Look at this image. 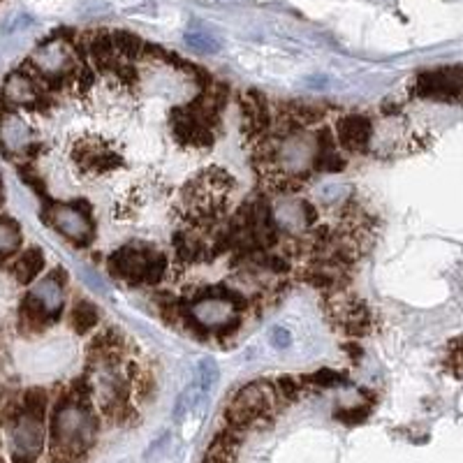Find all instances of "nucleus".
<instances>
[{"instance_id": "f257e3e1", "label": "nucleus", "mask_w": 463, "mask_h": 463, "mask_svg": "<svg viewBox=\"0 0 463 463\" xmlns=\"http://www.w3.org/2000/svg\"><path fill=\"white\" fill-rule=\"evenodd\" d=\"M100 431L93 403H81L65 389L53 403L49 428V463H84Z\"/></svg>"}, {"instance_id": "f03ea898", "label": "nucleus", "mask_w": 463, "mask_h": 463, "mask_svg": "<svg viewBox=\"0 0 463 463\" xmlns=\"http://www.w3.org/2000/svg\"><path fill=\"white\" fill-rule=\"evenodd\" d=\"M42 218L47 225L58 230L67 241L74 246L86 248L95 239V223L91 204L86 199H74V202H44Z\"/></svg>"}, {"instance_id": "7ed1b4c3", "label": "nucleus", "mask_w": 463, "mask_h": 463, "mask_svg": "<svg viewBox=\"0 0 463 463\" xmlns=\"http://www.w3.org/2000/svg\"><path fill=\"white\" fill-rule=\"evenodd\" d=\"M414 95L426 100L454 102L463 100V65H447L417 74L412 86Z\"/></svg>"}, {"instance_id": "20e7f679", "label": "nucleus", "mask_w": 463, "mask_h": 463, "mask_svg": "<svg viewBox=\"0 0 463 463\" xmlns=\"http://www.w3.org/2000/svg\"><path fill=\"white\" fill-rule=\"evenodd\" d=\"M151 253L153 251H142L140 246H123L116 253L109 255L107 267L116 278L126 280L130 285H144Z\"/></svg>"}, {"instance_id": "39448f33", "label": "nucleus", "mask_w": 463, "mask_h": 463, "mask_svg": "<svg viewBox=\"0 0 463 463\" xmlns=\"http://www.w3.org/2000/svg\"><path fill=\"white\" fill-rule=\"evenodd\" d=\"M232 403L244 405L248 410L258 412L260 417L273 419L276 407H278V396H276L273 382H269V380H253V382L244 385L234 394Z\"/></svg>"}, {"instance_id": "423d86ee", "label": "nucleus", "mask_w": 463, "mask_h": 463, "mask_svg": "<svg viewBox=\"0 0 463 463\" xmlns=\"http://www.w3.org/2000/svg\"><path fill=\"white\" fill-rule=\"evenodd\" d=\"M373 123L362 114H350L336 121V142L348 153H366L371 146Z\"/></svg>"}, {"instance_id": "0eeeda50", "label": "nucleus", "mask_w": 463, "mask_h": 463, "mask_svg": "<svg viewBox=\"0 0 463 463\" xmlns=\"http://www.w3.org/2000/svg\"><path fill=\"white\" fill-rule=\"evenodd\" d=\"M12 431V452L28 454V456H40L44 445V421L22 412V417L17 419V424L10 428Z\"/></svg>"}, {"instance_id": "6e6552de", "label": "nucleus", "mask_w": 463, "mask_h": 463, "mask_svg": "<svg viewBox=\"0 0 463 463\" xmlns=\"http://www.w3.org/2000/svg\"><path fill=\"white\" fill-rule=\"evenodd\" d=\"M171 130L174 137L181 144H190V146H211L213 133L211 128L202 126L195 116L188 112V107H176L171 112Z\"/></svg>"}, {"instance_id": "1a4fd4ad", "label": "nucleus", "mask_w": 463, "mask_h": 463, "mask_svg": "<svg viewBox=\"0 0 463 463\" xmlns=\"http://www.w3.org/2000/svg\"><path fill=\"white\" fill-rule=\"evenodd\" d=\"M74 162H77L81 169L93 171V174H105V171L121 167V155L112 153V151L102 146V144L81 142L77 144V149H74Z\"/></svg>"}, {"instance_id": "9d476101", "label": "nucleus", "mask_w": 463, "mask_h": 463, "mask_svg": "<svg viewBox=\"0 0 463 463\" xmlns=\"http://www.w3.org/2000/svg\"><path fill=\"white\" fill-rule=\"evenodd\" d=\"M51 322H56V317H53L49 306L31 289L22 299V306H19V324H22V329L28 331V334H35V331L47 329Z\"/></svg>"}, {"instance_id": "9b49d317", "label": "nucleus", "mask_w": 463, "mask_h": 463, "mask_svg": "<svg viewBox=\"0 0 463 463\" xmlns=\"http://www.w3.org/2000/svg\"><path fill=\"white\" fill-rule=\"evenodd\" d=\"M313 167L317 171H341L345 167V160L338 151L336 135L329 128H322L315 140V153H313Z\"/></svg>"}, {"instance_id": "f8f14e48", "label": "nucleus", "mask_w": 463, "mask_h": 463, "mask_svg": "<svg viewBox=\"0 0 463 463\" xmlns=\"http://www.w3.org/2000/svg\"><path fill=\"white\" fill-rule=\"evenodd\" d=\"M42 269H44L42 251H40V248H28V251H24L15 260V264H12V273H15V278L22 283V285H31V283L42 273Z\"/></svg>"}, {"instance_id": "ddd939ff", "label": "nucleus", "mask_w": 463, "mask_h": 463, "mask_svg": "<svg viewBox=\"0 0 463 463\" xmlns=\"http://www.w3.org/2000/svg\"><path fill=\"white\" fill-rule=\"evenodd\" d=\"M22 248V227L15 218L0 216V262H8Z\"/></svg>"}, {"instance_id": "4468645a", "label": "nucleus", "mask_w": 463, "mask_h": 463, "mask_svg": "<svg viewBox=\"0 0 463 463\" xmlns=\"http://www.w3.org/2000/svg\"><path fill=\"white\" fill-rule=\"evenodd\" d=\"M100 322V313L95 308V303H91L88 299H79L74 301L72 313H70V324L77 334H88L91 329L98 327Z\"/></svg>"}, {"instance_id": "2eb2a0df", "label": "nucleus", "mask_w": 463, "mask_h": 463, "mask_svg": "<svg viewBox=\"0 0 463 463\" xmlns=\"http://www.w3.org/2000/svg\"><path fill=\"white\" fill-rule=\"evenodd\" d=\"M114 47H116V53L123 58V60H140L144 58V51H146V42L140 40L133 33H126V31H114Z\"/></svg>"}, {"instance_id": "dca6fc26", "label": "nucleus", "mask_w": 463, "mask_h": 463, "mask_svg": "<svg viewBox=\"0 0 463 463\" xmlns=\"http://www.w3.org/2000/svg\"><path fill=\"white\" fill-rule=\"evenodd\" d=\"M299 380L303 387H313V389H329V387L348 385V376L341 371H334V369H320V371L306 373V376H301Z\"/></svg>"}, {"instance_id": "f3484780", "label": "nucleus", "mask_w": 463, "mask_h": 463, "mask_svg": "<svg viewBox=\"0 0 463 463\" xmlns=\"http://www.w3.org/2000/svg\"><path fill=\"white\" fill-rule=\"evenodd\" d=\"M47 407H49V394H47L42 387H31V389L24 392V396H22V410H24V414L44 421Z\"/></svg>"}, {"instance_id": "a211bd4d", "label": "nucleus", "mask_w": 463, "mask_h": 463, "mask_svg": "<svg viewBox=\"0 0 463 463\" xmlns=\"http://www.w3.org/2000/svg\"><path fill=\"white\" fill-rule=\"evenodd\" d=\"M276 387V396H278V405H292L301 398L303 394V385L299 378L292 376H280L273 380Z\"/></svg>"}, {"instance_id": "6ab92c4d", "label": "nucleus", "mask_w": 463, "mask_h": 463, "mask_svg": "<svg viewBox=\"0 0 463 463\" xmlns=\"http://www.w3.org/2000/svg\"><path fill=\"white\" fill-rule=\"evenodd\" d=\"M287 114L296 121V126H313V123H320L324 116V107L315 105V102H294V105L287 107Z\"/></svg>"}, {"instance_id": "aec40b11", "label": "nucleus", "mask_w": 463, "mask_h": 463, "mask_svg": "<svg viewBox=\"0 0 463 463\" xmlns=\"http://www.w3.org/2000/svg\"><path fill=\"white\" fill-rule=\"evenodd\" d=\"M183 42L188 44L192 51H197V53H218L220 51V40L209 35V33H204V31L185 33Z\"/></svg>"}, {"instance_id": "412c9836", "label": "nucleus", "mask_w": 463, "mask_h": 463, "mask_svg": "<svg viewBox=\"0 0 463 463\" xmlns=\"http://www.w3.org/2000/svg\"><path fill=\"white\" fill-rule=\"evenodd\" d=\"M202 181L206 183V188L213 190V192H218V195H225V192H230V190L234 188V178H232V174H227V171H225V169H220V167L206 169Z\"/></svg>"}, {"instance_id": "4be33fe9", "label": "nucleus", "mask_w": 463, "mask_h": 463, "mask_svg": "<svg viewBox=\"0 0 463 463\" xmlns=\"http://www.w3.org/2000/svg\"><path fill=\"white\" fill-rule=\"evenodd\" d=\"M167 271H169L167 255L153 251V253H151V260H149L146 280H144V285H158V283H160L165 276H167Z\"/></svg>"}, {"instance_id": "5701e85b", "label": "nucleus", "mask_w": 463, "mask_h": 463, "mask_svg": "<svg viewBox=\"0 0 463 463\" xmlns=\"http://www.w3.org/2000/svg\"><path fill=\"white\" fill-rule=\"evenodd\" d=\"M371 414V405H350V407H336L334 410V419L343 421L348 426H357L364 424Z\"/></svg>"}, {"instance_id": "b1692460", "label": "nucleus", "mask_w": 463, "mask_h": 463, "mask_svg": "<svg viewBox=\"0 0 463 463\" xmlns=\"http://www.w3.org/2000/svg\"><path fill=\"white\" fill-rule=\"evenodd\" d=\"M218 366L213 359H202L197 366V380H199V389L202 392H209L213 385L218 382Z\"/></svg>"}, {"instance_id": "393cba45", "label": "nucleus", "mask_w": 463, "mask_h": 463, "mask_svg": "<svg viewBox=\"0 0 463 463\" xmlns=\"http://www.w3.org/2000/svg\"><path fill=\"white\" fill-rule=\"evenodd\" d=\"M447 369L454 373L456 378H463V336L454 338L452 343H449V350H447Z\"/></svg>"}, {"instance_id": "a878e982", "label": "nucleus", "mask_w": 463, "mask_h": 463, "mask_svg": "<svg viewBox=\"0 0 463 463\" xmlns=\"http://www.w3.org/2000/svg\"><path fill=\"white\" fill-rule=\"evenodd\" d=\"M241 324H244L241 315H232V317H225V320H220L218 324H211V331H213V336H216L218 341L225 343L227 338H232L241 329Z\"/></svg>"}, {"instance_id": "bb28decb", "label": "nucleus", "mask_w": 463, "mask_h": 463, "mask_svg": "<svg viewBox=\"0 0 463 463\" xmlns=\"http://www.w3.org/2000/svg\"><path fill=\"white\" fill-rule=\"evenodd\" d=\"M269 341L276 350H287L292 345V334H289L287 327H273L269 331Z\"/></svg>"}, {"instance_id": "cd10ccee", "label": "nucleus", "mask_w": 463, "mask_h": 463, "mask_svg": "<svg viewBox=\"0 0 463 463\" xmlns=\"http://www.w3.org/2000/svg\"><path fill=\"white\" fill-rule=\"evenodd\" d=\"M345 350H348L355 359H357V357H362V348H357L355 343H348V345H345Z\"/></svg>"}, {"instance_id": "c85d7f7f", "label": "nucleus", "mask_w": 463, "mask_h": 463, "mask_svg": "<svg viewBox=\"0 0 463 463\" xmlns=\"http://www.w3.org/2000/svg\"><path fill=\"white\" fill-rule=\"evenodd\" d=\"M220 5H246L251 3V0H218Z\"/></svg>"}, {"instance_id": "c756f323", "label": "nucleus", "mask_w": 463, "mask_h": 463, "mask_svg": "<svg viewBox=\"0 0 463 463\" xmlns=\"http://www.w3.org/2000/svg\"><path fill=\"white\" fill-rule=\"evenodd\" d=\"M5 202V185H3V176H0V206Z\"/></svg>"}, {"instance_id": "7c9ffc66", "label": "nucleus", "mask_w": 463, "mask_h": 463, "mask_svg": "<svg viewBox=\"0 0 463 463\" xmlns=\"http://www.w3.org/2000/svg\"><path fill=\"white\" fill-rule=\"evenodd\" d=\"M0 463H8V461H5V459H3V456H0Z\"/></svg>"}]
</instances>
